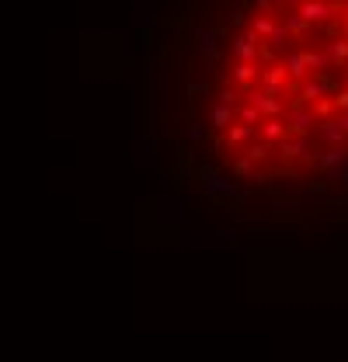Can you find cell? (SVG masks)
Returning a JSON list of instances; mask_svg holds the SVG:
<instances>
[{"label":"cell","instance_id":"obj_1","mask_svg":"<svg viewBox=\"0 0 348 362\" xmlns=\"http://www.w3.org/2000/svg\"><path fill=\"white\" fill-rule=\"evenodd\" d=\"M199 129L234 181H348V0H241L209 49Z\"/></svg>","mask_w":348,"mask_h":362}]
</instances>
